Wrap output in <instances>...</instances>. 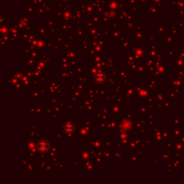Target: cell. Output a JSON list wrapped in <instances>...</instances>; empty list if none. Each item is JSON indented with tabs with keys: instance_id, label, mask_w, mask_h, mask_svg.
Here are the masks:
<instances>
[{
	"instance_id": "obj_1",
	"label": "cell",
	"mask_w": 184,
	"mask_h": 184,
	"mask_svg": "<svg viewBox=\"0 0 184 184\" xmlns=\"http://www.w3.org/2000/svg\"><path fill=\"white\" fill-rule=\"evenodd\" d=\"M38 150L41 152H46L49 148V143L46 140H41L38 143L37 145Z\"/></svg>"
}]
</instances>
